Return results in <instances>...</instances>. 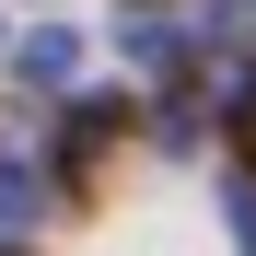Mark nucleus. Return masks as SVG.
<instances>
[{"label": "nucleus", "mask_w": 256, "mask_h": 256, "mask_svg": "<svg viewBox=\"0 0 256 256\" xmlns=\"http://www.w3.org/2000/svg\"><path fill=\"white\" fill-rule=\"evenodd\" d=\"M222 210H233V244L256 256V175H233V186H222Z\"/></svg>", "instance_id": "3"}, {"label": "nucleus", "mask_w": 256, "mask_h": 256, "mask_svg": "<svg viewBox=\"0 0 256 256\" xmlns=\"http://www.w3.org/2000/svg\"><path fill=\"white\" fill-rule=\"evenodd\" d=\"M24 82H70V35H24Z\"/></svg>", "instance_id": "2"}, {"label": "nucleus", "mask_w": 256, "mask_h": 256, "mask_svg": "<svg viewBox=\"0 0 256 256\" xmlns=\"http://www.w3.org/2000/svg\"><path fill=\"white\" fill-rule=\"evenodd\" d=\"M35 198H47V186H35L24 163H0V233H24V222H35Z\"/></svg>", "instance_id": "1"}]
</instances>
